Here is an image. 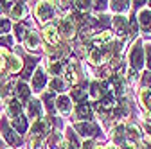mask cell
<instances>
[{
  "label": "cell",
  "mask_w": 151,
  "mask_h": 149,
  "mask_svg": "<svg viewBox=\"0 0 151 149\" xmlns=\"http://www.w3.org/2000/svg\"><path fill=\"white\" fill-rule=\"evenodd\" d=\"M29 94H31V90H29V86L25 83H20V85L16 86V95H18V99H20V101H27L29 99Z\"/></svg>",
  "instance_id": "ffe728a7"
},
{
  "label": "cell",
  "mask_w": 151,
  "mask_h": 149,
  "mask_svg": "<svg viewBox=\"0 0 151 149\" xmlns=\"http://www.w3.org/2000/svg\"><path fill=\"white\" fill-rule=\"evenodd\" d=\"M90 4L92 2H74V7L78 9V11H86L90 7Z\"/></svg>",
  "instance_id": "4316f807"
},
{
  "label": "cell",
  "mask_w": 151,
  "mask_h": 149,
  "mask_svg": "<svg viewBox=\"0 0 151 149\" xmlns=\"http://www.w3.org/2000/svg\"><path fill=\"white\" fill-rule=\"evenodd\" d=\"M42 36H43V40L49 43V45H52L54 49H58V47H61L60 45V32H58V27L56 25H45L43 27V31H42Z\"/></svg>",
  "instance_id": "8992f818"
},
{
  "label": "cell",
  "mask_w": 151,
  "mask_h": 149,
  "mask_svg": "<svg viewBox=\"0 0 151 149\" xmlns=\"http://www.w3.org/2000/svg\"><path fill=\"white\" fill-rule=\"evenodd\" d=\"M27 117L29 119H42V102L38 101V99H32L29 104H27Z\"/></svg>",
  "instance_id": "9a60e30c"
},
{
  "label": "cell",
  "mask_w": 151,
  "mask_h": 149,
  "mask_svg": "<svg viewBox=\"0 0 151 149\" xmlns=\"http://www.w3.org/2000/svg\"><path fill=\"white\" fill-rule=\"evenodd\" d=\"M27 6L24 4V2H14L13 6H9V16L13 18L14 22H18V20H22V18L27 14Z\"/></svg>",
  "instance_id": "30bf717a"
},
{
  "label": "cell",
  "mask_w": 151,
  "mask_h": 149,
  "mask_svg": "<svg viewBox=\"0 0 151 149\" xmlns=\"http://www.w3.org/2000/svg\"><path fill=\"white\" fill-rule=\"evenodd\" d=\"M24 29H25V24H18V25H16V34L22 36V34H24Z\"/></svg>",
  "instance_id": "f1b7e54d"
},
{
  "label": "cell",
  "mask_w": 151,
  "mask_h": 149,
  "mask_svg": "<svg viewBox=\"0 0 151 149\" xmlns=\"http://www.w3.org/2000/svg\"><path fill=\"white\" fill-rule=\"evenodd\" d=\"M4 133H6V138H7V142H11V144H14V145H20V142H22V138L18 137V133L16 131H13V129H4Z\"/></svg>",
  "instance_id": "44dd1931"
},
{
  "label": "cell",
  "mask_w": 151,
  "mask_h": 149,
  "mask_svg": "<svg viewBox=\"0 0 151 149\" xmlns=\"http://www.w3.org/2000/svg\"><path fill=\"white\" fill-rule=\"evenodd\" d=\"M50 131V119H36L29 129V140H42Z\"/></svg>",
  "instance_id": "7a4b0ae2"
},
{
  "label": "cell",
  "mask_w": 151,
  "mask_h": 149,
  "mask_svg": "<svg viewBox=\"0 0 151 149\" xmlns=\"http://www.w3.org/2000/svg\"><path fill=\"white\" fill-rule=\"evenodd\" d=\"M63 76H65V81L76 85L79 81V72H78V63H76V59H70L67 65H63Z\"/></svg>",
  "instance_id": "ba28073f"
},
{
  "label": "cell",
  "mask_w": 151,
  "mask_h": 149,
  "mask_svg": "<svg viewBox=\"0 0 151 149\" xmlns=\"http://www.w3.org/2000/svg\"><path fill=\"white\" fill-rule=\"evenodd\" d=\"M56 106H58L60 113H63V115L70 113V110H72V102H70V97H67V95H60L58 99H56Z\"/></svg>",
  "instance_id": "ac0fdd59"
},
{
  "label": "cell",
  "mask_w": 151,
  "mask_h": 149,
  "mask_svg": "<svg viewBox=\"0 0 151 149\" xmlns=\"http://www.w3.org/2000/svg\"><path fill=\"white\" fill-rule=\"evenodd\" d=\"M78 117L79 119H85V120H88L92 117V110H90L88 104H79L78 106Z\"/></svg>",
  "instance_id": "7402d4cb"
},
{
  "label": "cell",
  "mask_w": 151,
  "mask_h": 149,
  "mask_svg": "<svg viewBox=\"0 0 151 149\" xmlns=\"http://www.w3.org/2000/svg\"><path fill=\"white\" fill-rule=\"evenodd\" d=\"M47 85V76H45V70L42 67H38L34 76H32V90L34 92H42V88Z\"/></svg>",
  "instance_id": "8fae6325"
},
{
  "label": "cell",
  "mask_w": 151,
  "mask_h": 149,
  "mask_svg": "<svg viewBox=\"0 0 151 149\" xmlns=\"http://www.w3.org/2000/svg\"><path fill=\"white\" fill-rule=\"evenodd\" d=\"M146 54H147V67H149V70H151V43L146 45Z\"/></svg>",
  "instance_id": "83f0119b"
},
{
  "label": "cell",
  "mask_w": 151,
  "mask_h": 149,
  "mask_svg": "<svg viewBox=\"0 0 151 149\" xmlns=\"http://www.w3.org/2000/svg\"><path fill=\"white\" fill-rule=\"evenodd\" d=\"M54 14V2H40L36 6V18L40 22H49Z\"/></svg>",
  "instance_id": "52a82bcc"
},
{
  "label": "cell",
  "mask_w": 151,
  "mask_h": 149,
  "mask_svg": "<svg viewBox=\"0 0 151 149\" xmlns=\"http://www.w3.org/2000/svg\"><path fill=\"white\" fill-rule=\"evenodd\" d=\"M6 149H13V147H6Z\"/></svg>",
  "instance_id": "f546056e"
},
{
  "label": "cell",
  "mask_w": 151,
  "mask_h": 149,
  "mask_svg": "<svg viewBox=\"0 0 151 149\" xmlns=\"http://www.w3.org/2000/svg\"><path fill=\"white\" fill-rule=\"evenodd\" d=\"M24 45H25V49L36 50L38 47H40V36H38V32L29 31V32L25 34V38H24Z\"/></svg>",
  "instance_id": "e0dca14e"
},
{
  "label": "cell",
  "mask_w": 151,
  "mask_h": 149,
  "mask_svg": "<svg viewBox=\"0 0 151 149\" xmlns=\"http://www.w3.org/2000/svg\"><path fill=\"white\" fill-rule=\"evenodd\" d=\"M139 24H140V29L146 36H151V11L147 7H142L139 11Z\"/></svg>",
  "instance_id": "9c48e42d"
},
{
  "label": "cell",
  "mask_w": 151,
  "mask_h": 149,
  "mask_svg": "<svg viewBox=\"0 0 151 149\" xmlns=\"http://www.w3.org/2000/svg\"><path fill=\"white\" fill-rule=\"evenodd\" d=\"M49 88H50V92H63L65 90V86H63V81L60 79V77H54L52 81H49Z\"/></svg>",
  "instance_id": "cb8c5ba5"
},
{
  "label": "cell",
  "mask_w": 151,
  "mask_h": 149,
  "mask_svg": "<svg viewBox=\"0 0 151 149\" xmlns=\"http://www.w3.org/2000/svg\"><path fill=\"white\" fill-rule=\"evenodd\" d=\"M0 7H2V6H0Z\"/></svg>",
  "instance_id": "4dcf8cb0"
},
{
  "label": "cell",
  "mask_w": 151,
  "mask_h": 149,
  "mask_svg": "<svg viewBox=\"0 0 151 149\" xmlns=\"http://www.w3.org/2000/svg\"><path fill=\"white\" fill-rule=\"evenodd\" d=\"M58 32L65 40H72L76 36V22L70 20V18H61L58 22Z\"/></svg>",
  "instance_id": "5b68a950"
},
{
  "label": "cell",
  "mask_w": 151,
  "mask_h": 149,
  "mask_svg": "<svg viewBox=\"0 0 151 149\" xmlns=\"http://www.w3.org/2000/svg\"><path fill=\"white\" fill-rule=\"evenodd\" d=\"M22 59L9 52L6 47H0V76H13L22 70Z\"/></svg>",
  "instance_id": "6da1fadb"
},
{
  "label": "cell",
  "mask_w": 151,
  "mask_h": 149,
  "mask_svg": "<svg viewBox=\"0 0 151 149\" xmlns=\"http://www.w3.org/2000/svg\"><path fill=\"white\" fill-rule=\"evenodd\" d=\"M67 140H68V144H72V149H79L81 145H79V142H78V138H76V133L74 131H67Z\"/></svg>",
  "instance_id": "d4e9b609"
},
{
  "label": "cell",
  "mask_w": 151,
  "mask_h": 149,
  "mask_svg": "<svg viewBox=\"0 0 151 149\" xmlns=\"http://www.w3.org/2000/svg\"><path fill=\"white\" fill-rule=\"evenodd\" d=\"M111 137H113V142H115L117 145H126V142H128V137H126V126H124L122 122H119L115 128H113Z\"/></svg>",
  "instance_id": "4fadbf2b"
},
{
  "label": "cell",
  "mask_w": 151,
  "mask_h": 149,
  "mask_svg": "<svg viewBox=\"0 0 151 149\" xmlns=\"http://www.w3.org/2000/svg\"><path fill=\"white\" fill-rule=\"evenodd\" d=\"M111 24H113V29H115V32L121 36H126V32H128V18H124V16H117V18H113L111 20Z\"/></svg>",
  "instance_id": "2e32d148"
},
{
  "label": "cell",
  "mask_w": 151,
  "mask_h": 149,
  "mask_svg": "<svg viewBox=\"0 0 151 149\" xmlns=\"http://www.w3.org/2000/svg\"><path fill=\"white\" fill-rule=\"evenodd\" d=\"M74 128L78 129L83 137H93V135L97 133V126L93 124V122H88V120H85V122H76Z\"/></svg>",
  "instance_id": "7c38bea8"
},
{
  "label": "cell",
  "mask_w": 151,
  "mask_h": 149,
  "mask_svg": "<svg viewBox=\"0 0 151 149\" xmlns=\"http://www.w3.org/2000/svg\"><path fill=\"white\" fill-rule=\"evenodd\" d=\"M90 97H92V101H101V99H104V86L103 85H99L97 81H93L92 85H90Z\"/></svg>",
  "instance_id": "d6986e66"
},
{
  "label": "cell",
  "mask_w": 151,
  "mask_h": 149,
  "mask_svg": "<svg viewBox=\"0 0 151 149\" xmlns=\"http://www.w3.org/2000/svg\"><path fill=\"white\" fill-rule=\"evenodd\" d=\"M110 45H113V34L110 31H101L99 34L92 36V47L96 50H103Z\"/></svg>",
  "instance_id": "3957f363"
},
{
  "label": "cell",
  "mask_w": 151,
  "mask_h": 149,
  "mask_svg": "<svg viewBox=\"0 0 151 149\" xmlns=\"http://www.w3.org/2000/svg\"><path fill=\"white\" fill-rule=\"evenodd\" d=\"M85 95H86V90H85V88H81V86H76V88L72 90V97H74L76 101H81Z\"/></svg>",
  "instance_id": "484cf974"
},
{
  "label": "cell",
  "mask_w": 151,
  "mask_h": 149,
  "mask_svg": "<svg viewBox=\"0 0 151 149\" xmlns=\"http://www.w3.org/2000/svg\"><path fill=\"white\" fill-rule=\"evenodd\" d=\"M7 115H9L11 120L22 117V104H20L18 99H9V102H7Z\"/></svg>",
  "instance_id": "5bb4252c"
},
{
  "label": "cell",
  "mask_w": 151,
  "mask_h": 149,
  "mask_svg": "<svg viewBox=\"0 0 151 149\" xmlns=\"http://www.w3.org/2000/svg\"><path fill=\"white\" fill-rule=\"evenodd\" d=\"M110 7L115 13H126L129 9V2H110Z\"/></svg>",
  "instance_id": "603a6c76"
},
{
  "label": "cell",
  "mask_w": 151,
  "mask_h": 149,
  "mask_svg": "<svg viewBox=\"0 0 151 149\" xmlns=\"http://www.w3.org/2000/svg\"><path fill=\"white\" fill-rule=\"evenodd\" d=\"M129 63H131V70H133V72L142 70V65H144V49H142L140 43H135L133 50L129 52Z\"/></svg>",
  "instance_id": "277c9868"
}]
</instances>
